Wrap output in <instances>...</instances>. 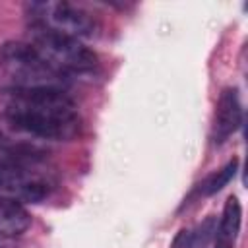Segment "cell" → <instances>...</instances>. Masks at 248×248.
I'll list each match as a JSON object with an SVG mask.
<instances>
[{
	"label": "cell",
	"instance_id": "6da1fadb",
	"mask_svg": "<svg viewBox=\"0 0 248 248\" xmlns=\"http://www.w3.org/2000/svg\"><path fill=\"white\" fill-rule=\"evenodd\" d=\"M4 116L43 141H70L79 134L81 120L74 101L62 89L4 91Z\"/></svg>",
	"mask_w": 248,
	"mask_h": 248
},
{
	"label": "cell",
	"instance_id": "7a4b0ae2",
	"mask_svg": "<svg viewBox=\"0 0 248 248\" xmlns=\"http://www.w3.org/2000/svg\"><path fill=\"white\" fill-rule=\"evenodd\" d=\"M0 70L16 89H62L68 78L54 72L27 41H10L0 46Z\"/></svg>",
	"mask_w": 248,
	"mask_h": 248
},
{
	"label": "cell",
	"instance_id": "3957f363",
	"mask_svg": "<svg viewBox=\"0 0 248 248\" xmlns=\"http://www.w3.org/2000/svg\"><path fill=\"white\" fill-rule=\"evenodd\" d=\"M31 48L60 76L70 78L72 74H85L97 66L95 52L83 45V41L66 37L45 27L29 25Z\"/></svg>",
	"mask_w": 248,
	"mask_h": 248
},
{
	"label": "cell",
	"instance_id": "277c9868",
	"mask_svg": "<svg viewBox=\"0 0 248 248\" xmlns=\"http://www.w3.org/2000/svg\"><path fill=\"white\" fill-rule=\"evenodd\" d=\"M27 12L29 25L45 27L79 41L93 39L99 31L97 19L87 10L70 2H33L27 6Z\"/></svg>",
	"mask_w": 248,
	"mask_h": 248
},
{
	"label": "cell",
	"instance_id": "5b68a950",
	"mask_svg": "<svg viewBox=\"0 0 248 248\" xmlns=\"http://www.w3.org/2000/svg\"><path fill=\"white\" fill-rule=\"evenodd\" d=\"M54 184L52 172L45 169L43 163L0 167V196H8L19 203L43 202L50 196Z\"/></svg>",
	"mask_w": 248,
	"mask_h": 248
},
{
	"label": "cell",
	"instance_id": "8992f818",
	"mask_svg": "<svg viewBox=\"0 0 248 248\" xmlns=\"http://www.w3.org/2000/svg\"><path fill=\"white\" fill-rule=\"evenodd\" d=\"M46 145L43 140L23 132L0 114V167L45 163Z\"/></svg>",
	"mask_w": 248,
	"mask_h": 248
},
{
	"label": "cell",
	"instance_id": "52a82bcc",
	"mask_svg": "<svg viewBox=\"0 0 248 248\" xmlns=\"http://www.w3.org/2000/svg\"><path fill=\"white\" fill-rule=\"evenodd\" d=\"M242 122V107L236 89L227 87L215 107V116H213V126H211V140L213 143H223L229 140L240 126Z\"/></svg>",
	"mask_w": 248,
	"mask_h": 248
},
{
	"label": "cell",
	"instance_id": "ba28073f",
	"mask_svg": "<svg viewBox=\"0 0 248 248\" xmlns=\"http://www.w3.org/2000/svg\"><path fill=\"white\" fill-rule=\"evenodd\" d=\"M31 225V215L17 200L0 196V240L23 234Z\"/></svg>",
	"mask_w": 248,
	"mask_h": 248
},
{
	"label": "cell",
	"instance_id": "9c48e42d",
	"mask_svg": "<svg viewBox=\"0 0 248 248\" xmlns=\"http://www.w3.org/2000/svg\"><path fill=\"white\" fill-rule=\"evenodd\" d=\"M240 217L242 209L234 196H231L223 207V215L219 227L215 229V248H232L236 234L240 231Z\"/></svg>",
	"mask_w": 248,
	"mask_h": 248
},
{
	"label": "cell",
	"instance_id": "30bf717a",
	"mask_svg": "<svg viewBox=\"0 0 248 248\" xmlns=\"http://www.w3.org/2000/svg\"><path fill=\"white\" fill-rule=\"evenodd\" d=\"M236 167H238V161L232 159V161L227 163L221 170H217V172H213L211 176H207V178L200 184V194H202V196H211V194L219 192L223 186H227V184L232 180V176H234V172H236Z\"/></svg>",
	"mask_w": 248,
	"mask_h": 248
}]
</instances>
